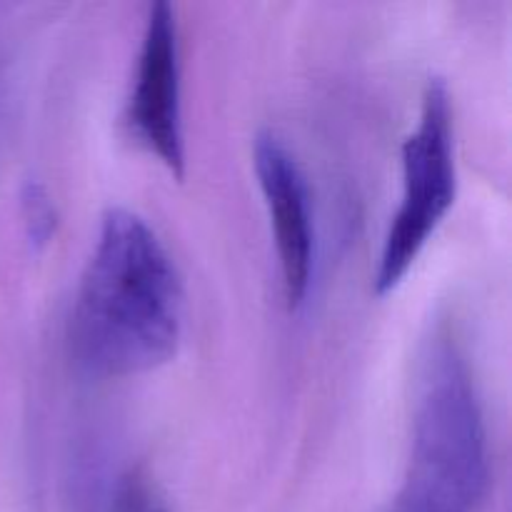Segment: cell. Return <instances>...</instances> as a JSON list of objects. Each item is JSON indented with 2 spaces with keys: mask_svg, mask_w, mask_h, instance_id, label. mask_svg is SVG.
Returning a JSON list of instances; mask_svg holds the SVG:
<instances>
[{
  "mask_svg": "<svg viewBox=\"0 0 512 512\" xmlns=\"http://www.w3.org/2000/svg\"><path fill=\"white\" fill-rule=\"evenodd\" d=\"M128 125L135 138L175 175L183 178L188 153L183 130V88H180V40L175 8L153 3L145 18L128 98Z\"/></svg>",
  "mask_w": 512,
  "mask_h": 512,
  "instance_id": "4",
  "label": "cell"
},
{
  "mask_svg": "<svg viewBox=\"0 0 512 512\" xmlns=\"http://www.w3.org/2000/svg\"><path fill=\"white\" fill-rule=\"evenodd\" d=\"M185 290L153 225L115 205L100 218L70 310V348L88 373L130 378L175 358Z\"/></svg>",
  "mask_w": 512,
  "mask_h": 512,
  "instance_id": "1",
  "label": "cell"
},
{
  "mask_svg": "<svg viewBox=\"0 0 512 512\" xmlns=\"http://www.w3.org/2000/svg\"><path fill=\"white\" fill-rule=\"evenodd\" d=\"M23 218L28 238L35 245H45L53 238L58 213H55V205L43 183H28L23 188Z\"/></svg>",
  "mask_w": 512,
  "mask_h": 512,
  "instance_id": "6",
  "label": "cell"
},
{
  "mask_svg": "<svg viewBox=\"0 0 512 512\" xmlns=\"http://www.w3.org/2000/svg\"><path fill=\"white\" fill-rule=\"evenodd\" d=\"M490 485V448L468 360L448 333L420 368L410 455L393 512H475Z\"/></svg>",
  "mask_w": 512,
  "mask_h": 512,
  "instance_id": "2",
  "label": "cell"
},
{
  "mask_svg": "<svg viewBox=\"0 0 512 512\" xmlns=\"http://www.w3.org/2000/svg\"><path fill=\"white\" fill-rule=\"evenodd\" d=\"M400 163L403 193L375 265V295L398 288L458 195L453 103L443 78H430L425 85L418 123L403 140Z\"/></svg>",
  "mask_w": 512,
  "mask_h": 512,
  "instance_id": "3",
  "label": "cell"
},
{
  "mask_svg": "<svg viewBox=\"0 0 512 512\" xmlns=\"http://www.w3.org/2000/svg\"><path fill=\"white\" fill-rule=\"evenodd\" d=\"M253 165L273 228L285 305L298 310L308 298L315 273V220L308 178L293 150L273 130L255 135Z\"/></svg>",
  "mask_w": 512,
  "mask_h": 512,
  "instance_id": "5",
  "label": "cell"
},
{
  "mask_svg": "<svg viewBox=\"0 0 512 512\" xmlns=\"http://www.w3.org/2000/svg\"><path fill=\"white\" fill-rule=\"evenodd\" d=\"M110 512H168V508L158 498L150 480L140 470H130L115 488Z\"/></svg>",
  "mask_w": 512,
  "mask_h": 512,
  "instance_id": "7",
  "label": "cell"
}]
</instances>
